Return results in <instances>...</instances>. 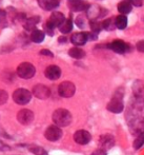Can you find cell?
<instances>
[{"label":"cell","mask_w":144,"mask_h":155,"mask_svg":"<svg viewBox=\"0 0 144 155\" xmlns=\"http://www.w3.org/2000/svg\"><path fill=\"white\" fill-rule=\"evenodd\" d=\"M127 124L132 134L137 135L144 132V118L140 115V112H137L132 109H127V114H126Z\"/></svg>","instance_id":"1"},{"label":"cell","mask_w":144,"mask_h":155,"mask_svg":"<svg viewBox=\"0 0 144 155\" xmlns=\"http://www.w3.org/2000/svg\"><path fill=\"white\" fill-rule=\"evenodd\" d=\"M53 121L59 128H63V127H67L73 120V116H72L71 112L66 109H57L55 112L53 113Z\"/></svg>","instance_id":"2"},{"label":"cell","mask_w":144,"mask_h":155,"mask_svg":"<svg viewBox=\"0 0 144 155\" xmlns=\"http://www.w3.org/2000/svg\"><path fill=\"white\" fill-rule=\"evenodd\" d=\"M17 75L22 79H30L35 76L36 74V68L34 64L30 62H21L20 64L17 67L16 70Z\"/></svg>","instance_id":"3"},{"label":"cell","mask_w":144,"mask_h":155,"mask_svg":"<svg viewBox=\"0 0 144 155\" xmlns=\"http://www.w3.org/2000/svg\"><path fill=\"white\" fill-rule=\"evenodd\" d=\"M32 95L30 91L24 88H19L17 90L14 91L13 93V100L16 102L17 104H20V106H24L27 104L32 99Z\"/></svg>","instance_id":"4"},{"label":"cell","mask_w":144,"mask_h":155,"mask_svg":"<svg viewBox=\"0 0 144 155\" xmlns=\"http://www.w3.org/2000/svg\"><path fill=\"white\" fill-rule=\"evenodd\" d=\"M75 92H76V87L72 81H63L58 87V93L61 97L69 98L72 96H74Z\"/></svg>","instance_id":"5"},{"label":"cell","mask_w":144,"mask_h":155,"mask_svg":"<svg viewBox=\"0 0 144 155\" xmlns=\"http://www.w3.org/2000/svg\"><path fill=\"white\" fill-rule=\"evenodd\" d=\"M106 47L117 54H123L130 51V45L128 43L124 42V41L120 40V39H116V40L112 41L110 43L106 45Z\"/></svg>","instance_id":"6"},{"label":"cell","mask_w":144,"mask_h":155,"mask_svg":"<svg viewBox=\"0 0 144 155\" xmlns=\"http://www.w3.org/2000/svg\"><path fill=\"white\" fill-rule=\"evenodd\" d=\"M62 135L63 132L61 130V128H59L56 124L50 126L44 132V137L49 141H57L62 137Z\"/></svg>","instance_id":"7"},{"label":"cell","mask_w":144,"mask_h":155,"mask_svg":"<svg viewBox=\"0 0 144 155\" xmlns=\"http://www.w3.org/2000/svg\"><path fill=\"white\" fill-rule=\"evenodd\" d=\"M34 113L29 109H22L17 113V120L23 126H29L34 120Z\"/></svg>","instance_id":"8"},{"label":"cell","mask_w":144,"mask_h":155,"mask_svg":"<svg viewBox=\"0 0 144 155\" xmlns=\"http://www.w3.org/2000/svg\"><path fill=\"white\" fill-rule=\"evenodd\" d=\"M32 94L35 96V97H37L38 99H47V98L51 96V90H50V88H47L46 86H44V84H36V86H34V88H33L32 90Z\"/></svg>","instance_id":"9"},{"label":"cell","mask_w":144,"mask_h":155,"mask_svg":"<svg viewBox=\"0 0 144 155\" xmlns=\"http://www.w3.org/2000/svg\"><path fill=\"white\" fill-rule=\"evenodd\" d=\"M67 6L72 12H83L89 8V3L84 0H69Z\"/></svg>","instance_id":"10"},{"label":"cell","mask_w":144,"mask_h":155,"mask_svg":"<svg viewBox=\"0 0 144 155\" xmlns=\"http://www.w3.org/2000/svg\"><path fill=\"white\" fill-rule=\"evenodd\" d=\"M91 135L85 130H78L74 134V140L78 145H87L91 141Z\"/></svg>","instance_id":"11"},{"label":"cell","mask_w":144,"mask_h":155,"mask_svg":"<svg viewBox=\"0 0 144 155\" xmlns=\"http://www.w3.org/2000/svg\"><path fill=\"white\" fill-rule=\"evenodd\" d=\"M107 110L112 113L118 114V113H121L124 109V104H123V99L122 98H117V97H113L112 100L107 104Z\"/></svg>","instance_id":"12"},{"label":"cell","mask_w":144,"mask_h":155,"mask_svg":"<svg viewBox=\"0 0 144 155\" xmlns=\"http://www.w3.org/2000/svg\"><path fill=\"white\" fill-rule=\"evenodd\" d=\"M65 19L66 18H65V16L63 15V13L55 11V12L52 13L51 16H50V18L47 19L46 21L52 25V27L56 29V28H59L63 22H64Z\"/></svg>","instance_id":"13"},{"label":"cell","mask_w":144,"mask_h":155,"mask_svg":"<svg viewBox=\"0 0 144 155\" xmlns=\"http://www.w3.org/2000/svg\"><path fill=\"white\" fill-rule=\"evenodd\" d=\"M44 75L50 80H57L61 76V69L56 64H51L45 69Z\"/></svg>","instance_id":"14"},{"label":"cell","mask_w":144,"mask_h":155,"mask_svg":"<svg viewBox=\"0 0 144 155\" xmlns=\"http://www.w3.org/2000/svg\"><path fill=\"white\" fill-rule=\"evenodd\" d=\"M88 41L87 39V34L86 32H78L75 33L71 36V42L76 47H81L84 45Z\"/></svg>","instance_id":"15"},{"label":"cell","mask_w":144,"mask_h":155,"mask_svg":"<svg viewBox=\"0 0 144 155\" xmlns=\"http://www.w3.org/2000/svg\"><path fill=\"white\" fill-rule=\"evenodd\" d=\"M37 3L44 11H54L59 8L60 0H37Z\"/></svg>","instance_id":"16"},{"label":"cell","mask_w":144,"mask_h":155,"mask_svg":"<svg viewBox=\"0 0 144 155\" xmlns=\"http://www.w3.org/2000/svg\"><path fill=\"white\" fill-rule=\"evenodd\" d=\"M86 13L88 18H91V20H94V19L97 20V18L104 16V13H106V11L100 8L99 5H91L88 10L86 11Z\"/></svg>","instance_id":"17"},{"label":"cell","mask_w":144,"mask_h":155,"mask_svg":"<svg viewBox=\"0 0 144 155\" xmlns=\"http://www.w3.org/2000/svg\"><path fill=\"white\" fill-rule=\"evenodd\" d=\"M99 145L101 146V149L106 150L110 149L115 146V138L113 135L110 134H104L100 136L99 139Z\"/></svg>","instance_id":"18"},{"label":"cell","mask_w":144,"mask_h":155,"mask_svg":"<svg viewBox=\"0 0 144 155\" xmlns=\"http://www.w3.org/2000/svg\"><path fill=\"white\" fill-rule=\"evenodd\" d=\"M41 21V17L40 16H32L30 18H27V20L23 22V29L25 31L29 32H33L35 29H36L37 25L40 23Z\"/></svg>","instance_id":"19"},{"label":"cell","mask_w":144,"mask_h":155,"mask_svg":"<svg viewBox=\"0 0 144 155\" xmlns=\"http://www.w3.org/2000/svg\"><path fill=\"white\" fill-rule=\"evenodd\" d=\"M130 109L137 112H141L144 109V97L133 96L130 100Z\"/></svg>","instance_id":"20"},{"label":"cell","mask_w":144,"mask_h":155,"mask_svg":"<svg viewBox=\"0 0 144 155\" xmlns=\"http://www.w3.org/2000/svg\"><path fill=\"white\" fill-rule=\"evenodd\" d=\"M30 41H33L34 43H41L43 42L45 38V33L42 30L39 29H35L33 32H30Z\"/></svg>","instance_id":"21"},{"label":"cell","mask_w":144,"mask_h":155,"mask_svg":"<svg viewBox=\"0 0 144 155\" xmlns=\"http://www.w3.org/2000/svg\"><path fill=\"white\" fill-rule=\"evenodd\" d=\"M73 27H74V22H73V18L72 17H69L64 20V22L58 28L59 31L61 32V34L65 35V34H69L73 31Z\"/></svg>","instance_id":"22"},{"label":"cell","mask_w":144,"mask_h":155,"mask_svg":"<svg viewBox=\"0 0 144 155\" xmlns=\"http://www.w3.org/2000/svg\"><path fill=\"white\" fill-rule=\"evenodd\" d=\"M85 51L82 49H80L79 47H74L72 49L69 50V56L74 59H82V58L85 57Z\"/></svg>","instance_id":"23"},{"label":"cell","mask_w":144,"mask_h":155,"mask_svg":"<svg viewBox=\"0 0 144 155\" xmlns=\"http://www.w3.org/2000/svg\"><path fill=\"white\" fill-rule=\"evenodd\" d=\"M133 93L134 96H138V97H144V84L141 80H136L134 81L132 86Z\"/></svg>","instance_id":"24"},{"label":"cell","mask_w":144,"mask_h":155,"mask_svg":"<svg viewBox=\"0 0 144 155\" xmlns=\"http://www.w3.org/2000/svg\"><path fill=\"white\" fill-rule=\"evenodd\" d=\"M117 10L121 15H126V14H128V13L132 12L133 6L128 1L123 0V1H121V2H119V3H118Z\"/></svg>","instance_id":"25"},{"label":"cell","mask_w":144,"mask_h":155,"mask_svg":"<svg viewBox=\"0 0 144 155\" xmlns=\"http://www.w3.org/2000/svg\"><path fill=\"white\" fill-rule=\"evenodd\" d=\"M116 28L119 30H124L127 25V17L125 15H118L115 18Z\"/></svg>","instance_id":"26"},{"label":"cell","mask_w":144,"mask_h":155,"mask_svg":"<svg viewBox=\"0 0 144 155\" xmlns=\"http://www.w3.org/2000/svg\"><path fill=\"white\" fill-rule=\"evenodd\" d=\"M102 28L105 31H113L116 29V23H115V18L110 17V18H106L102 21Z\"/></svg>","instance_id":"27"},{"label":"cell","mask_w":144,"mask_h":155,"mask_svg":"<svg viewBox=\"0 0 144 155\" xmlns=\"http://www.w3.org/2000/svg\"><path fill=\"white\" fill-rule=\"evenodd\" d=\"M89 28H91V32L95 33V34H99V32L101 30H103L102 28V22H99L98 20H89Z\"/></svg>","instance_id":"28"},{"label":"cell","mask_w":144,"mask_h":155,"mask_svg":"<svg viewBox=\"0 0 144 155\" xmlns=\"http://www.w3.org/2000/svg\"><path fill=\"white\" fill-rule=\"evenodd\" d=\"M29 151L35 155H49L46 150L44 148L40 147V146H32V147L29 148Z\"/></svg>","instance_id":"29"},{"label":"cell","mask_w":144,"mask_h":155,"mask_svg":"<svg viewBox=\"0 0 144 155\" xmlns=\"http://www.w3.org/2000/svg\"><path fill=\"white\" fill-rule=\"evenodd\" d=\"M143 145H144V132H142L141 134H139L136 137V139L134 141V149L139 150Z\"/></svg>","instance_id":"30"},{"label":"cell","mask_w":144,"mask_h":155,"mask_svg":"<svg viewBox=\"0 0 144 155\" xmlns=\"http://www.w3.org/2000/svg\"><path fill=\"white\" fill-rule=\"evenodd\" d=\"M75 23L79 29H85L86 28V19L84 16L79 15L77 18L75 19Z\"/></svg>","instance_id":"31"},{"label":"cell","mask_w":144,"mask_h":155,"mask_svg":"<svg viewBox=\"0 0 144 155\" xmlns=\"http://www.w3.org/2000/svg\"><path fill=\"white\" fill-rule=\"evenodd\" d=\"M6 12L4 10H0V28L8 27V19H6Z\"/></svg>","instance_id":"32"},{"label":"cell","mask_w":144,"mask_h":155,"mask_svg":"<svg viewBox=\"0 0 144 155\" xmlns=\"http://www.w3.org/2000/svg\"><path fill=\"white\" fill-rule=\"evenodd\" d=\"M54 30H55V28L52 27L47 21L43 25V32L49 35V36H54Z\"/></svg>","instance_id":"33"},{"label":"cell","mask_w":144,"mask_h":155,"mask_svg":"<svg viewBox=\"0 0 144 155\" xmlns=\"http://www.w3.org/2000/svg\"><path fill=\"white\" fill-rule=\"evenodd\" d=\"M8 99V94L5 90H2L0 89V106L4 104Z\"/></svg>","instance_id":"34"},{"label":"cell","mask_w":144,"mask_h":155,"mask_svg":"<svg viewBox=\"0 0 144 155\" xmlns=\"http://www.w3.org/2000/svg\"><path fill=\"white\" fill-rule=\"evenodd\" d=\"M39 54H40V55H42V56H46V57H51V58L54 57V53L50 51V50H47V49L41 50V51L39 52Z\"/></svg>","instance_id":"35"},{"label":"cell","mask_w":144,"mask_h":155,"mask_svg":"<svg viewBox=\"0 0 144 155\" xmlns=\"http://www.w3.org/2000/svg\"><path fill=\"white\" fill-rule=\"evenodd\" d=\"M126 1H128L132 5L137 6V8H141L143 4V0H126Z\"/></svg>","instance_id":"36"},{"label":"cell","mask_w":144,"mask_h":155,"mask_svg":"<svg viewBox=\"0 0 144 155\" xmlns=\"http://www.w3.org/2000/svg\"><path fill=\"white\" fill-rule=\"evenodd\" d=\"M86 34H87V39H88V41L97 40V38H98L97 34H95V33H93V32H86Z\"/></svg>","instance_id":"37"},{"label":"cell","mask_w":144,"mask_h":155,"mask_svg":"<svg viewBox=\"0 0 144 155\" xmlns=\"http://www.w3.org/2000/svg\"><path fill=\"white\" fill-rule=\"evenodd\" d=\"M136 48H137V50H138L139 52L144 53V40L138 41V42H137V45H136Z\"/></svg>","instance_id":"38"},{"label":"cell","mask_w":144,"mask_h":155,"mask_svg":"<svg viewBox=\"0 0 144 155\" xmlns=\"http://www.w3.org/2000/svg\"><path fill=\"white\" fill-rule=\"evenodd\" d=\"M10 150H11L10 146H8L6 143H2V141L0 140V151H10Z\"/></svg>","instance_id":"39"},{"label":"cell","mask_w":144,"mask_h":155,"mask_svg":"<svg viewBox=\"0 0 144 155\" xmlns=\"http://www.w3.org/2000/svg\"><path fill=\"white\" fill-rule=\"evenodd\" d=\"M91 155H106V151L104 149L100 148V149H97L96 151H94Z\"/></svg>","instance_id":"40"},{"label":"cell","mask_w":144,"mask_h":155,"mask_svg":"<svg viewBox=\"0 0 144 155\" xmlns=\"http://www.w3.org/2000/svg\"><path fill=\"white\" fill-rule=\"evenodd\" d=\"M58 42H59V43H61V45H64V43H66V42H67V38L64 36V35H63V36L58 37Z\"/></svg>","instance_id":"41"}]
</instances>
